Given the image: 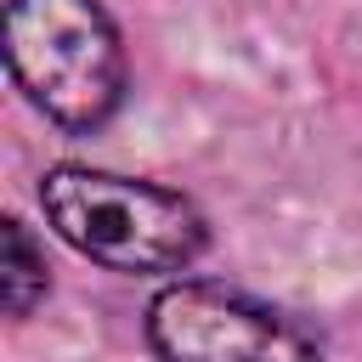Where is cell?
<instances>
[{
  "instance_id": "cell-1",
  "label": "cell",
  "mask_w": 362,
  "mask_h": 362,
  "mask_svg": "<svg viewBox=\"0 0 362 362\" xmlns=\"http://www.w3.org/2000/svg\"><path fill=\"white\" fill-rule=\"evenodd\" d=\"M57 238L113 272H175L204 249V215L153 181L107 170H51L40 187Z\"/></svg>"
},
{
  "instance_id": "cell-2",
  "label": "cell",
  "mask_w": 362,
  "mask_h": 362,
  "mask_svg": "<svg viewBox=\"0 0 362 362\" xmlns=\"http://www.w3.org/2000/svg\"><path fill=\"white\" fill-rule=\"evenodd\" d=\"M6 62L45 119L96 130L124 96V51L96 0H11Z\"/></svg>"
},
{
  "instance_id": "cell-3",
  "label": "cell",
  "mask_w": 362,
  "mask_h": 362,
  "mask_svg": "<svg viewBox=\"0 0 362 362\" xmlns=\"http://www.w3.org/2000/svg\"><path fill=\"white\" fill-rule=\"evenodd\" d=\"M147 339L164 362H317L322 339L226 283H175L147 311Z\"/></svg>"
},
{
  "instance_id": "cell-4",
  "label": "cell",
  "mask_w": 362,
  "mask_h": 362,
  "mask_svg": "<svg viewBox=\"0 0 362 362\" xmlns=\"http://www.w3.org/2000/svg\"><path fill=\"white\" fill-rule=\"evenodd\" d=\"M40 294H45V255L34 249L23 221H6L0 226V300L11 317H28Z\"/></svg>"
}]
</instances>
